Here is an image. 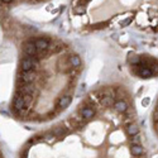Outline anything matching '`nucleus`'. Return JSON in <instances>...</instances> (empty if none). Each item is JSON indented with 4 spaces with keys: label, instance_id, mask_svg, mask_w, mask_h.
<instances>
[{
    "label": "nucleus",
    "instance_id": "obj_1",
    "mask_svg": "<svg viewBox=\"0 0 158 158\" xmlns=\"http://www.w3.org/2000/svg\"><path fill=\"white\" fill-rule=\"evenodd\" d=\"M17 158H148V153L128 90L102 86L66 119L28 138Z\"/></svg>",
    "mask_w": 158,
    "mask_h": 158
},
{
    "label": "nucleus",
    "instance_id": "obj_2",
    "mask_svg": "<svg viewBox=\"0 0 158 158\" xmlns=\"http://www.w3.org/2000/svg\"><path fill=\"white\" fill-rule=\"evenodd\" d=\"M11 113L17 119L42 123L55 119L72 101L82 69L77 53L60 39L39 37L23 44Z\"/></svg>",
    "mask_w": 158,
    "mask_h": 158
},
{
    "label": "nucleus",
    "instance_id": "obj_3",
    "mask_svg": "<svg viewBox=\"0 0 158 158\" xmlns=\"http://www.w3.org/2000/svg\"><path fill=\"white\" fill-rule=\"evenodd\" d=\"M152 130L158 139V99L154 104V109L152 113Z\"/></svg>",
    "mask_w": 158,
    "mask_h": 158
},
{
    "label": "nucleus",
    "instance_id": "obj_4",
    "mask_svg": "<svg viewBox=\"0 0 158 158\" xmlns=\"http://www.w3.org/2000/svg\"><path fill=\"white\" fill-rule=\"evenodd\" d=\"M10 2H13V0H3V3H5V4H8V3H10Z\"/></svg>",
    "mask_w": 158,
    "mask_h": 158
}]
</instances>
